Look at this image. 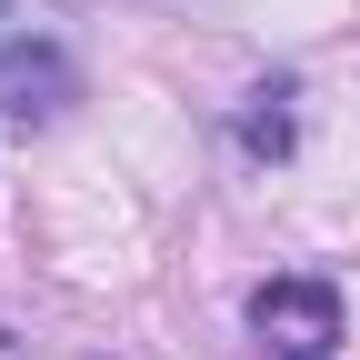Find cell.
<instances>
[{
    "instance_id": "6da1fadb",
    "label": "cell",
    "mask_w": 360,
    "mask_h": 360,
    "mask_svg": "<svg viewBox=\"0 0 360 360\" xmlns=\"http://www.w3.org/2000/svg\"><path fill=\"white\" fill-rule=\"evenodd\" d=\"M250 330L270 340V360H330L340 350V300H330V281H270L250 300Z\"/></svg>"
},
{
    "instance_id": "7a4b0ae2",
    "label": "cell",
    "mask_w": 360,
    "mask_h": 360,
    "mask_svg": "<svg viewBox=\"0 0 360 360\" xmlns=\"http://www.w3.org/2000/svg\"><path fill=\"white\" fill-rule=\"evenodd\" d=\"M70 101V60L51 51V40H20L11 20H0V110H60Z\"/></svg>"
}]
</instances>
